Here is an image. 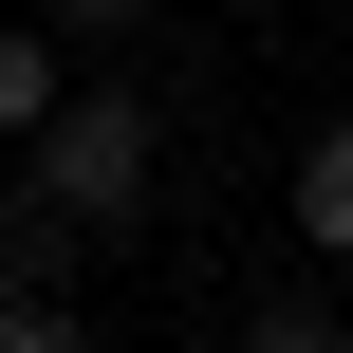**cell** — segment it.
Instances as JSON below:
<instances>
[{
  "instance_id": "1",
  "label": "cell",
  "mask_w": 353,
  "mask_h": 353,
  "mask_svg": "<svg viewBox=\"0 0 353 353\" xmlns=\"http://www.w3.org/2000/svg\"><path fill=\"white\" fill-rule=\"evenodd\" d=\"M149 149H168V130H149V93H112V74H93V93H74V112L19 149V186H37L56 223H93V242H112V223L149 205Z\"/></svg>"
},
{
  "instance_id": "2",
  "label": "cell",
  "mask_w": 353,
  "mask_h": 353,
  "mask_svg": "<svg viewBox=\"0 0 353 353\" xmlns=\"http://www.w3.org/2000/svg\"><path fill=\"white\" fill-rule=\"evenodd\" d=\"M74 242H93V223H56L37 186H0V298H56V279H74Z\"/></svg>"
},
{
  "instance_id": "3",
  "label": "cell",
  "mask_w": 353,
  "mask_h": 353,
  "mask_svg": "<svg viewBox=\"0 0 353 353\" xmlns=\"http://www.w3.org/2000/svg\"><path fill=\"white\" fill-rule=\"evenodd\" d=\"M56 112H74V74H56V19H0V130L37 149Z\"/></svg>"
},
{
  "instance_id": "4",
  "label": "cell",
  "mask_w": 353,
  "mask_h": 353,
  "mask_svg": "<svg viewBox=\"0 0 353 353\" xmlns=\"http://www.w3.org/2000/svg\"><path fill=\"white\" fill-rule=\"evenodd\" d=\"M298 242H316V261H353V130H316V149H298Z\"/></svg>"
},
{
  "instance_id": "5",
  "label": "cell",
  "mask_w": 353,
  "mask_h": 353,
  "mask_svg": "<svg viewBox=\"0 0 353 353\" xmlns=\"http://www.w3.org/2000/svg\"><path fill=\"white\" fill-rule=\"evenodd\" d=\"M223 353H353V316H335V298H261Z\"/></svg>"
},
{
  "instance_id": "6",
  "label": "cell",
  "mask_w": 353,
  "mask_h": 353,
  "mask_svg": "<svg viewBox=\"0 0 353 353\" xmlns=\"http://www.w3.org/2000/svg\"><path fill=\"white\" fill-rule=\"evenodd\" d=\"M0 353H93V335H74V298H0Z\"/></svg>"
},
{
  "instance_id": "7",
  "label": "cell",
  "mask_w": 353,
  "mask_h": 353,
  "mask_svg": "<svg viewBox=\"0 0 353 353\" xmlns=\"http://www.w3.org/2000/svg\"><path fill=\"white\" fill-rule=\"evenodd\" d=\"M37 19H56V37H130L149 0H37Z\"/></svg>"
},
{
  "instance_id": "8",
  "label": "cell",
  "mask_w": 353,
  "mask_h": 353,
  "mask_svg": "<svg viewBox=\"0 0 353 353\" xmlns=\"http://www.w3.org/2000/svg\"><path fill=\"white\" fill-rule=\"evenodd\" d=\"M335 130H353V112H335Z\"/></svg>"
}]
</instances>
